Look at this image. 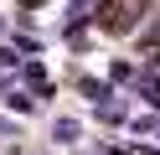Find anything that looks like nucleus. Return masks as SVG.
<instances>
[{"mask_svg":"<svg viewBox=\"0 0 160 155\" xmlns=\"http://www.w3.org/2000/svg\"><path fill=\"white\" fill-rule=\"evenodd\" d=\"M5 103H11V109H16V114H31V109H36V103H31V98H26V93H11V98H5Z\"/></svg>","mask_w":160,"mask_h":155,"instance_id":"f257e3e1","label":"nucleus"}]
</instances>
